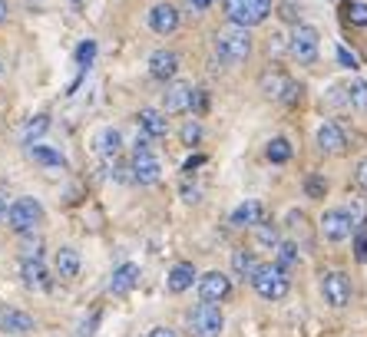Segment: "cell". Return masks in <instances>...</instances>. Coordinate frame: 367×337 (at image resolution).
Wrapping results in <instances>:
<instances>
[{
    "label": "cell",
    "instance_id": "obj_41",
    "mask_svg": "<svg viewBox=\"0 0 367 337\" xmlns=\"http://www.w3.org/2000/svg\"><path fill=\"white\" fill-rule=\"evenodd\" d=\"M182 199L185 202H199L202 195H199V189H196V185H182Z\"/></svg>",
    "mask_w": 367,
    "mask_h": 337
},
{
    "label": "cell",
    "instance_id": "obj_36",
    "mask_svg": "<svg viewBox=\"0 0 367 337\" xmlns=\"http://www.w3.org/2000/svg\"><path fill=\"white\" fill-rule=\"evenodd\" d=\"M337 60H341V66L354 70V66H357V53H354V50H348V46H337Z\"/></svg>",
    "mask_w": 367,
    "mask_h": 337
},
{
    "label": "cell",
    "instance_id": "obj_21",
    "mask_svg": "<svg viewBox=\"0 0 367 337\" xmlns=\"http://www.w3.org/2000/svg\"><path fill=\"white\" fill-rule=\"evenodd\" d=\"M57 275L60 278H77L79 275V251L77 248H60V251H57Z\"/></svg>",
    "mask_w": 367,
    "mask_h": 337
},
{
    "label": "cell",
    "instance_id": "obj_19",
    "mask_svg": "<svg viewBox=\"0 0 367 337\" xmlns=\"http://www.w3.org/2000/svg\"><path fill=\"white\" fill-rule=\"evenodd\" d=\"M192 281H196V268L192 264H176L172 271H169V278H166V285H169V291L172 294H182V291H189L192 288Z\"/></svg>",
    "mask_w": 367,
    "mask_h": 337
},
{
    "label": "cell",
    "instance_id": "obj_15",
    "mask_svg": "<svg viewBox=\"0 0 367 337\" xmlns=\"http://www.w3.org/2000/svg\"><path fill=\"white\" fill-rule=\"evenodd\" d=\"M20 275H23V285H27V288H37V291H46V288H50V275H46V268L40 258H23Z\"/></svg>",
    "mask_w": 367,
    "mask_h": 337
},
{
    "label": "cell",
    "instance_id": "obj_29",
    "mask_svg": "<svg viewBox=\"0 0 367 337\" xmlns=\"http://www.w3.org/2000/svg\"><path fill=\"white\" fill-rule=\"evenodd\" d=\"M348 103L354 109H367V79H354L348 86Z\"/></svg>",
    "mask_w": 367,
    "mask_h": 337
},
{
    "label": "cell",
    "instance_id": "obj_3",
    "mask_svg": "<svg viewBox=\"0 0 367 337\" xmlns=\"http://www.w3.org/2000/svg\"><path fill=\"white\" fill-rule=\"evenodd\" d=\"M255 291L265 298V301H281L288 294V275L278 268V264H261L255 278H252Z\"/></svg>",
    "mask_w": 367,
    "mask_h": 337
},
{
    "label": "cell",
    "instance_id": "obj_24",
    "mask_svg": "<svg viewBox=\"0 0 367 337\" xmlns=\"http://www.w3.org/2000/svg\"><path fill=\"white\" fill-rule=\"evenodd\" d=\"M291 86V79L285 77V73H265V77H261V90H265V96H275V99H281V96H285V90H288Z\"/></svg>",
    "mask_w": 367,
    "mask_h": 337
},
{
    "label": "cell",
    "instance_id": "obj_1",
    "mask_svg": "<svg viewBox=\"0 0 367 337\" xmlns=\"http://www.w3.org/2000/svg\"><path fill=\"white\" fill-rule=\"evenodd\" d=\"M215 53L225 63H242L248 53H252V37H248V27H235L232 23L229 30L215 33Z\"/></svg>",
    "mask_w": 367,
    "mask_h": 337
},
{
    "label": "cell",
    "instance_id": "obj_43",
    "mask_svg": "<svg viewBox=\"0 0 367 337\" xmlns=\"http://www.w3.org/2000/svg\"><path fill=\"white\" fill-rule=\"evenodd\" d=\"M281 17H285V20H298V14H294V3H285V7H281Z\"/></svg>",
    "mask_w": 367,
    "mask_h": 337
},
{
    "label": "cell",
    "instance_id": "obj_23",
    "mask_svg": "<svg viewBox=\"0 0 367 337\" xmlns=\"http://www.w3.org/2000/svg\"><path fill=\"white\" fill-rule=\"evenodd\" d=\"M96 149H100V155H106V159H116V153L122 149V136L116 133V129H103L100 136H96Z\"/></svg>",
    "mask_w": 367,
    "mask_h": 337
},
{
    "label": "cell",
    "instance_id": "obj_13",
    "mask_svg": "<svg viewBox=\"0 0 367 337\" xmlns=\"http://www.w3.org/2000/svg\"><path fill=\"white\" fill-rule=\"evenodd\" d=\"M192 86L189 83H172L166 90V96H162V106H166V113H185V109H192Z\"/></svg>",
    "mask_w": 367,
    "mask_h": 337
},
{
    "label": "cell",
    "instance_id": "obj_5",
    "mask_svg": "<svg viewBox=\"0 0 367 337\" xmlns=\"http://www.w3.org/2000/svg\"><path fill=\"white\" fill-rule=\"evenodd\" d=\"M318 44H321L318 30H314L311 23H298L294 33H291V40H288V50L298 63H314L318 60Z\"/></svg>",
    "mask_w": 367,
    "mask_h": 337
},
{
    "label": "cell",
    "instance_id": "obj_11",
    "mask_svg": "<svg viewBox=\"0 0 367 337\" xmlns=\"http://www.w3.org/2000/svg\"><path fill=\"white\" fill-rule=\"evenodd\" d=\"M179 73V57L172 50H156L149 57V77L159 79V83H169V79Z\"/></svg>",
    "mask_w": 367,
    "mask_h": 337
},
{
    "label": "cell",
    "instance_id": "obj_34",
    "mask_svg": "<svg viewBox=\"0 0 367 337\" xmlns=\"http://www.w3.org/2000/svg\"><path fill=\"white\" fill-rule=\"evenodd\" d=\"M199 139H202V126L199 123H185L182 126V142L185 146H196Z\"/></svg>",
    "mask_w": 367,
    "mask_h": 337
},
{
    "label": "cell",
    "instance_id": "obj_27",
    "mask_svg": "<svg viewBox=\"0 0 367 337\" xmlns=\"http://www.w3.org/2000/svg\"><path fill=\"white\" fill-rule=\"evenodd\" d=\"M255 242H258L261 248H278V229L272 222H258V225H255Z\"/></svg>",
    "mask_w": 367,
    "mask_h": 337
},
{
    "label": "cell",
    "instance_id": "obj_12",
    "mask_svg": "<svg viewBox=\"0 0 367 337\" xmlns=\"http://www.w3.org/2000/svg\"><path fill=\"white\" fill-rule=\"evenodd\" d=\"M149 27H153L156 33H172L176 27H179V10L172 7V3H156L153 10H149Z\"/></svg>",
    "mask_w": 367,
    "mask_h": 337
},
{
    "label": "cell",
    "instance_id": "obj_40",
    "mask_svg": "<svg viewBox=\"0 0 367 337\" xmlns=\"http://www.w3.org/2000/svg\"><path fill=\"white\" fill-rule=\"evenodd\" d=\"M205 162V155H192V159H185V166H182V172L189 175V172H196V168Z\"/></svg>",
    "mask_w": 367,
    "mask_h": 337
},
{
    "label": "cell",
    "instance_id": "obj_32",
    "mask_svg": "<svg viewBox=\"0 0 367 337\" xmlns=\"http://www.w3.org/2000/svg\"><path fill=\"white\" fill-rule=\"evenodd\" d=\"M298 261V248L291 245V242H285V245H278V268L281 271H288L291 264Z\"/></svg>",
    "mask_w": 367,
    "mask_h": 337
},
{
    "label": "cell",
    "instance_id": "obj_6",
    "mask_svg": "<svg viewBox=\"0 0 367 337\" xmlns=\"http://www.w3.org/2000/svg\"><path fill=\"white\" fill-rule=\"evenodd\" d=\"M40 218H44V205L37 199H17L10 209H7V222H10V229L17 231H33L40 225Z\"/></svg>",
    "mask_w": 367,
    "mask_h": 337
},
{
    "label": "cell",
    "instance_id": "obj_30",
    "mask_svg": "<svg viewBox=\"0 0 367 337\" xmlns=\"http://www.w3.org/2000/svg\"><path fill=\"white\" fill-rule=\"evenodd\" d=\"M30 155L37 162H44V166H53V168H63V155L53 153V149H46V146H30Z\"/></svg>",
    "mask_w": 367,
    "mask_h": 337
},
{
    "label": "cell",
    "instance_id": "obj_2",
    "mask_svg": "<svg viewBox=\"0 0 367 337\" xmlns=\"http://www.w3.org/2000/svg\"><path fill=\"white\" fill-rule=\"evenodd\" d=\"M272 14V0H225V17L235 27H255Z\"/></svg>",
    "mask_w": 367,
    "mask_h": 337
},
{
    "label": "cell",
    "instance_id": "obj_47",
    "mask_svg": "<svg viewBox=\"0 0 367 337\" xmlns=\"http://www.w3.org/2000/svg\"><path fill=\"white\" fill-rule=\"evenodd\" d=\"M0 20H7V3L0 0Z\"/></svg>",
    "mask_w": 367,
    "mask_h": 337
},
{
    "label": "cell",
    "instance_id": "obj_37",
    "mask_svg": "<svg viewBox=\"0 0 367 337\" xmlns=\"http://www.w3.org/2000/svg\"><path fill=\"white\" fill-rule=\"evenodd\" d=\"M354 255H357V261H367V231H357V238H354Z\"/></svg>",
    "mask_w": 367,
    "mask_h": 337
},
{
    "label": "cell",
    "instance_id": "obj_46",
    "mask_svg": "<svg viewBox=\"0 0 367 337\" xmlns=\"http://www.w3.org/2000/svg\"><path fill=\"white\" fill-rule=\"evenodd\" d=\"M3 218H7V202L0 199V222H3Z\"/></svg>",
    "mask_w": 367,
    "mask_h": 337
},
{
    "label": "cell",
    "instance_id": "obj_22",
    "mask_svg": "<svg viewBox=\"0 0 367 337\" xmlns=\"http://www.w3.org/2000/svg\"><path fill=\"white\" fill-rule=\"evenodd\" d=\"M232 268H235V275L238 278H255V271H258L261 264H258V258H255V251L238 248V251L232 255Z\"/></svg>",
    "mask_w": 367,
    "mask_h": 337
},
{
    "label": "cell",
    "instance_id": "obj_25",
    "mask_svg": "<svg viewBox=\"0 0 367 337\" xmlns=\"http://www.w3.org/2000/svg\"><path fill=\"white\" fill-rule=\"evenodd\" d=\"M341 10H344V20H348L351 27H367V3H361V0H348Z\"/></svg>",
    "mask_w": 367,
    "mask_h": 337
},
{
    "label": "cell",
    "instance_id": "obj_26",
    "mask_svg": "<svg viewBox=\"0 0 367 337\" xmlns=\"http://www.w3.org/2000/svg\"><path fill=\"white\" fill-rule=\"evenodd\" d=\"M46 129H50V116H33L30 123L23 126V142H30V146H33V142L44 136Z\"/></svg>",
    "mask_w": 367,
    "mask_h": 337
},
{
    "label": "cell",
    "instance_id": "obj_44",
    "mask_svg": "<svg viewBox=\"0 0 367 337\" xmlns=\"http://www.w3.org/2000/svg\"><path fill=\"white\" fill-rule=\"evenodd\" d=\"M149 337H176V331H172V327H156Z\"/></svg>",
    "mask_w": 367,
    "mask_h": 337
},
{
    "label": "cell",
    "instance_id": "obj_4",
    "mask_svg": "<svg viewBox=\"0 0 367 337\" xmlns=\"http://www.w3.org/2000/svg\"><path fill=\"white\" fill-rule=\"evenodd\" d=\"M189 324H192V334H196V337H218V334H222V327H225V318H222L218 305L202 301V305L192 307Z\"/></svg>",
    "mask_w": 367,
    "mask_h": 337
},
{
    "label": "cell",
    "instance_id": "obj_39",
    "mask_svg": "<svg viewBox=\"0 0 367 337\" xmlns=\"http://www.w3.org/2000/svg\"><path fill=\"white\" fill-rule=\"evenodd\" d=\"M354 179H357V185H361V189L367 192V159H361V162H357V172H354Z\"/></svg>",
    "mask_w": 367,
    "mask_h": 337
},
{
    "label": "cell",
    "instance_id": "obj_16",
    "mask_svg": "<svg viewBox=\"0 0 367 337\" xmlns=\"http://www.w3.org/2000/svg\"><path fill=\"white\" fill-rule=\"evenodd\" d=\"M136 281H139L136 264H120V268L113 271V278H109V291L113 294H129L133 288H136Z\"/></svg>",
    "mask_w": 367,
    "mask_h": 337
},
{
    "label": "cell",
    "instance_id": "obj_18",
    "mask_svg": "<svg viewBox=\"0 0 367 337\" xmlns=\"http://www.w3.org/2000/svg\"><path fill=\"white\" fill-rule=\"evenodd\" d=\"M261 222V202H242L235 212H232V225L235 229H255Z\"/></svg>",
    "mask_w": 367,
    "mask_h": 337
},
{
    "label": "cell",
    "instance_id": "obj_20",
    "mask_svg": "<svg viewBox=\"0 0 367 337\" xmlns=\"http://www.w3.org/2000/svg\"><path fill=\"white\" fill-rule=\"evenodd\" d=\"M139 126H142V133H149L153 139L166 136V129H169L166 116H162V113H156V109H142V113H139Z\"/></svg>",
    "mask_w": 367,
    "mask_h": 337
},
{
    "label": "cell",
    "instance_id": "obj_7",
    "mask_svg": "<svg viewBox=\"0 0 367 337\" xmlns=\"http://www.w3.org/2000/svg\"><path fill=\"white\" fill-rule=\"evenodd\" d=\"M321 294L331 307H344L351 301V281H348V275H344V271H324Z\"/></svg>",
    "mask_w": 367,
    "mask_h": 337
},
{
    "label": "cell",
    "instance_id": "obj_42",
    "mask_svg": "<svg viewBox=\"0 0 367 337\" xmlns=\"http://www.w3.org/2000/svg\"><path fill=\"white\" fill-rule=\"evenodd\" d=\"M192 109H196V113H202V109H205V93H202V90L192 93Z\"/></svg>",
    "mask_w": 367,
    "mask_h": 337
},
{
    "label": "cell",
    "instance_id": "obj_45",
    "mask_svg": "<svg viewBox=\"0 0 367 337\" xmlns=\"http://www.w3.org/2000/svg\"><path fill=\"white\" fill-rule=\"evenodd\" d=\"M189 3H192V7H199V10H205V7H212L215 0H189Z\"/></svg>",
    "mask_w": 367,
    "mask_h": 337
},
{
    "label": "cell",
    "instance_id": "obj_38",
    "mask_svg": "<svg viewBox=\"0 0 367 337\" xmlns=\"http://www.w3.org/2000/svg\"><path fill=\"white\" fill-rule=\"evenodd\" d=\"M301 90H305V86H301V83H291L288 90H285V96H281V99H285V103H288V106H294V103H298V99H301Z\"/></svg>",
    "mask_w": 367,
    "mask_h": 337
},
{
    "label": "cell",
    "instance_id": "obj_48",
    "mask_svg": "<svg viewBox=\"0 0 367 337\" xmlns=\"http://www.w3.org/2000/svg\"><path fill=\"white\" fill-rule=\"evenodd\" d=\"M73 3H79V0H73Z\"/></svg>",
    "mask_w": 367,
    "mask_h": 337
},
{
    "label": "cell",
    "instance_id": "obj_9",
    "mask_svg": "<svg viewBox=\"0 0 367 337\" xmlns=\"http://www.w3.org/2000/svg\"><path fill=\"white\" fill-rule=\"evenodd\" d=\"M129 168H133V182H139V185H153V182H159V175H162V166H159V159H156L149 149L133 155V166Z\"/></svg>",
    "mask_w": 367,
    "mask_h": 337
},
{
    "label": "cell",
    "instance_id": "obj_10",
    "mask_svg": "<svg viewBox=\"0 0 367 337\" xmlns=\"http://www.w3.org/2000/svg\"><path fill=\"white\" fill-rule=\"evenodd\" d=\"M232 291V281L222 271H209V275H202L199 281V294L202 301H209V305H215V301H225Z\"/></svg>",
    "mask_w": 367,
    "mask_h": 337
},
{
    "label": "cell",
    "instance_id": "obj_14",
    "mask_svg": "<svg viewBox=\"0 0 367 337\" xmlns=\"http://www.w3.org/2000/svg\"><path fill=\"white\" fill-rule=\"evenodd\" d=\"M318 146H321V153H344L348 149V136H344V129L337 123H324L321 129H318Z\"/></svg>",
    "mask_w": 367,
    "mask_h": 337
},
{
    "label": "cell",
    "instance_id": "obj_17",
    "mask_svg": "<svg viewBox=\"0 0 367 337\" xmlns=\"http://www.w3.org/2000/svg\"><path fill=\"white\" fill-rule=\"evenodd\" d=\"M0 331H14V334L33 331V318L17 307H0Z\"/></svg>",
    "mask_w": 367,
    "mask_h": 337
},
{
    "label": "cell",
    "instance_id": "obj_8",
    "mask_svg": "<svg viewBox=\"0 0 367 337\" xmlns=\"http://www.w3.org/2000/svg\"><path fill=\"white\" fill-rule=\"evenodd\" d=\"M351 229H354V222L344 209H331V212L321 215V235L328 242H344L351 235Z\"/></svg>",
    "mask_w": 367,
    "mask_h": 337
},
{
    "label": "cell",
    "instance_id": "obj_35",
    "mask_svg": "<svg viewBox=\"0 0 367 337\" xmlns=\"http://www.w3.org/2000/svg\"><path fill=\"white\" fill-rule=\"evenodd\" d=\"M344 212L351 215L354 225H364V218H367V205H364V202H351V205H348Z\"/></svg>",
    "mask_w": 367,
    "mask_h": 337
},
{
    "label": "cell",
    "instance_id": "obj_31",
    "mask_svg": "<svg viewBox=\"0 0 367 337\" xmlns=\"http://www.w3.org/2000/svg\"><path fill=\"white\" fill-rule=\"evenodd\" d=\"M93 57H96V44H93V40H83V44L77 46V66L79 70H90Z\"/></svg>",
    "mask_w": 367,
    "mask_h": 337
},
{
    "label": "cell",
    "instance_id": "obj_28",
    "mask_svg": "<svg viewBox=\"0 0 367 337\" xmlns=\"http://www.w3.org/2000/svg\"><path fill=\"white\" fill-rule=\"evenodd\" d=\"M268 159H272L275 166L288 162L291 159V142L288 139H272V142H268Z\"/></svg>",
    "mask_w": 367,
    "mask_h": 337
},
{
    "label": "cell",
    "instance_id": "obj_33",
    "mask_svg": "<svg viewBox=\"0 0 367 337\" xmlns=\"http://www.w3.org/2000/svg\"><path fill=\"white\" fill-rule=\"evenodd\" d=\"M324 189H328V182H324L321 175H308V179H305V192H308V199H321Z\"/></svg>",
    "mask_w": 367,
    "mask_h": 337
}]
</instances>
